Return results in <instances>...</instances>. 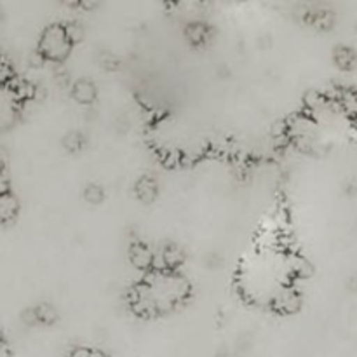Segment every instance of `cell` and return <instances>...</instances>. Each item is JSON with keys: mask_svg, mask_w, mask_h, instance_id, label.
Listing matches in <instances>:
<instances>
[{"mask_svg": "<svg viewBox=\"0 0 357 357\" xmlns=\"http://www.w3.org/2000/svg\"><path fill=\"white\" fill-rule=\"evenodd\" d=\"M135 190H136V195H138L139 201L149 204V202L155 201L159 188H157V183L152 180V178H142V180L136 183Z\"/></svg>", "mask_w": 357, "mask_h": 357, "instance_id": "8", "label": "cell"}, {"mask_svg": "<svg viewBox=\"0 0 357 357\" xmlns=\"http://www.w3.org/2000/svg\"><path fill=\"white\" fill-rule=\"evenodd\" d=\"M23 321L26 324H37L38 323V317H37V312H35V309H30V310H26V312L23 314Z\"/></svg>", "mask_w": 357, "mask_h": 357, "instance_id": "16", "label": "cell"}, {"mask_svg": "<svg viewBox=\"0 0 357 357\" xmlns=\"http://www.w3.org/2000/svg\"><path fill=\"white\" fill-rule=\"evenodd\" d=\"M84 199H86V202H89V204H94V206L100 204V202H103L105 199L103 188L96 183H89L86 188H84Z\"/></svg>", "mask_w": 357, "mask_h": 357, "instance_id": "11", "label": "cell"}, {"mask_svg": "<svg viewBox=\"0 0 357 357\" xmlns=\"http://www.w3.org/2000/svg\"><path fill=\"white\" fill-rule=\"evenodd\" d=\"M129 258H131V264L135 265L139 271L150 272L153 265V253L150 251V248L143 243L132 244L131 253H129Z\"/></svg>", "mask_w": 357, "mask_h": 357, "instance_id": "3", "label": "cell"}, {"mask_svg": "<svg viewBox=\"0 0 357 357\" xmlns=\"http://www.w3.org/2000/svg\"><path fill=\"white\" fill-rule=\"evenodd\" d=\"M0 357H10V349L6 342L0 338Z\"/></svg>", "mask_w": 357, "mask_h": 357, "instance_id": "17", "label": "cell"}, {"mask_svg": "<svg viewBox=\"0 0 357 357\" xmlns=\"http://www.w3.org/2000/svg\"><path fill=\"white\" fill-rule=\"evenodd\" d=\"M335 65L344 72H351L357 66V52L349 45H338L333 52Z\"/></svg>", "mask_w": 357, "mask_h": 357, "instance_id": "5", "label": "cell"}, {"mask_svg": "<svg viewBox=\"0 0 357 357\" xmlns=\"http://www.w3.org/2000/svg\"><path fill=\"white\" fill-rule=\"evenodd\" d=\"M63 28H65V33H66V37H68V40L72 42V45L82 40L84 33H82V28H80V24L70 23V24H65Z\"/></svg>", "mask_w": 357, "mask_h": 357, "instance_id": "13", "label": "cell"}, {"mask_svg": "<svg viewBox=\"0 0 357 357\" xmlns=\"http://www.w3.org/2000/svg\"><path fill=\"white\" fill-rule=\"evenodd\" d=\"M93 357H108V356H105L103 352H100V351H94V356Z\"/></svg>", "mask_w": 357, "mask_h": 357, "instance_id": "18", "label": "cell"}, {"mask_svg": "<svg viewBox=\"0 0 357 357\" xmlns=\"http://www.w3.org/2000/svg\"><path fill=\"white\" fill-rule=\"evenodd\" d=\"M35 312H37L38 323L52 324L56 323V319H58V312H56L54 307L49 305V303H42V305H38L37 309H35Z\"/></svg>", "mask_w": 357, "mask_h": 357, "instance_id": "10", "label": "cell"}, {"mask_svg": "<svg viewBox=\"0 0 357 357\" xmlns=\"http://www.w3.org/2000/svg\"><path fill=\"white\" fill-rule=\"evenodd\" d=\"M38 52L44 56L45 61H63L72 51V42L68 40L65 33V28L54 24V26L45 28L38 42Z\"/></svg>", "mask_w": 357, "mask_h": 357, "instance_id": "1", "label": "cell"}, {"mask_svg": "<svg viewBox=\"0 0 357 357\" xmlns=\"http://www.w3.org/2000/svg\"><path fill=\"white\" fill-rule=\"evenodd\" d=\"M82 135L80 132H70V135L65 136V139H63V145H65V149L68 150V152H79L80 149H82Z\"/></svg>", "mask_w": 357, "mask_h": 357, "instance_id": "12", "label": "cell"}, {"mask_svg": "<svg viewBox=\"0 0 357 357\" xmlns=\"http://www.w3.org/2000/svg\"><path fill=\"white\" fill-rule=\"evenodd\" d=\"M93 356H94V351H91V349L77 347L73 349V351H70V354L66 357H93Z\"/></svg>", "mask_w": 357, "mask_h": 357, "instance_id": "14", "label": "cell"}, {"mask_svg": "<svg viewBox=\"0 0 357 357\" xmlns=\"http://www.w3.org/2000/svg\"><path fill=\"white\" fill-rule=\"evenodd\" d=\"M72 96L75 98L77 103L91 105L96 100V86L91 80H77L72 87Z\"/></svg>", "mask_w": 357, "mask_h": 357, "instance_id": "4", "label": "cell"}, {"mask_svg": "<svg viewBox=\"0 0 357 357\" xmlns=\"http://www.w3.org/2000/svg\"><path fill=\"white\" fill-rule=\"evenodd\" d=\"M187 37L188 40L194 42V44H202L208 38V28L201 23H192L187 28Z\"/></svg>", "mask_w": 357, "mask_h": 357, "instance_id": "9", "label": "cell"}, {"mask_svg": "<svg viewBox=\"0 0 357 357\" xmlns=\"http://www.w3.org/2000/svg\"><path fill=\"white\" fill-rule=\"evenodd\" d=\"M17 209H20V202L10 192L0 195V222L6 223L14 220V216L17 215Z\"/></svg>", "mask_w": 357, "mask_h": 357, "instance_id": "6", "label": "cell"}, {"mask_svg": "<svg viewBox=\"0 0 357 357\" xmlns=\"http://www.w3.org/2000/svg\"><path fill=\"white\" fill-rule=\"evenodd\" d=\"M272 307L274 310H278L279 314H295L298 312L300 307H302V296L296 291L295 288H282L278 295L272 300Z\"/></svg>", "mask_w": 357, "mask_h": 357, "instance_id": "2", "label": "cell"}, {"mask_svg": "<svg viewBox=\"0 0 357 357\" xmlns=\"http://www.w3.org/2000/svg\"><path fill=\"white\" fill-rule=\"evenodd\" d=\"M159 255L160 258H162L164 265H166V271L169 272H173L174 268L180 267V265L183 264V251H181L176 244H169V246L164 248Z\"/></svg>", "mask_w": 357, "mask_h": 357, "instance_id": "7", "label": "cell"}, {"mask_svg": "<svg viewBox=\"0 0 357 357\" xmlns=\"http://www.w3.org/2000/svg\"><path fill=\"white\" fill-rule=\"evenodd\" d=\"M6 192H10L9 190V180H7V174H6V171H3V167H0V195L6 194Z\"/></svg>", "mask_w": 357, "mask_h": 357, "instance_id": "15", "label": "cell"}]
</instances>
